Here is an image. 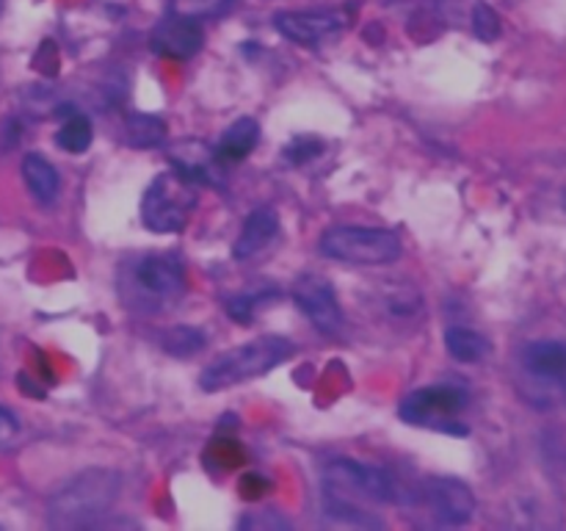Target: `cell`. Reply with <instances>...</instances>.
I'll return each instance as SVG.
<instances>
[{
    "instance_id": "6da1fadb",
    "label": "cell",
    "mask_w": 566,
    "mask_h": 531,
    "mask_svg": "<svg viewBox=\"0 0 566 531\" xmlns=\"http://www.w3.org/2000/svg\"><path fill=\"white\" fill-rule=\"evenodd\" d=\"M122 476L111 468H86L72 476L48 501L53 529H81L103 518L119 498Z\"/></svg>"
},
{
    "instance_id": "7a4b0ae2",
    "label": "cell",
    "mask_w": 566,
    "mask_h": 531,
    "mask_svg": "<svg viewBox=\"0 0 566 531\" xmlns=\"http://www.w3.org/2000/svg\"><path fill=\"white\" fill-rule=\"evenodd\" d=\"M293 352H296V346H293L287 337L260 335L254 337V341L243 343V346L230 348V352L221 354L219 360H213V363L199 374V385L208 393L227 391V387L238 385V382H249L269 374L276 365L285 363Z\"/></svg>"
},
{
    "instance_id": "3957f363",
    "label": "cell",
    "mask_w": 566,
    "mask_h": 531,
    "mask_svg": "<svg viewBox=\"0 0 566 531\" xmlns=\"http://www.w3.org/2000/svg\"><path fill=\"white\" fill-rule=\"evenodd\" d=\"M186 293V269L177 254L153 252L133 260L127 271V302L136 308L160 313L166 304Z\"/></svg>"
},
{
    "instance_id": "277c9868",
    "label": "cell",
    "mask_w": 566,
    "mask_h": 531,
    "mask_svg": "<svg viewBox=\"0 0 566 531\" xmlns=\"http://www.w3.org/2000/svg\"><path fill=\"white\" fill-rule=\"evenodd\" d=\"M321 254L352 266H385L401 258V238L385 227L337 225L321 236Z\"/></svg>"
},
{
    "instance_id": "5b68a950",
    "label": "cell",
    "mask_w": 566,
    "mask_h": 531,
    "mask_svg": "<svg viewBox=\"0 0 566 531\" xmlns=\"http://www.w3.org/2000/svg\"><path fill=\"white\" fill-rule=\"evenodd\" d=\"M197 208V194L188 180H182L175 169L158 175L142 199L144 227L160 236L186 230L191 210Z\"/></svg>"
},
{
    "instance_id": "8992f818",
    "label": "cell",
    "mask_w": 566,
    "mask_h": 531,
    "mask_svg": "<svg viewBox=\"0 0 566 531\" xmlns=\"http://www.w3.org/2000/svg\"><path fill=\"white\" fill-rule=\"evenodd\" d=\"M470 404V393L457 382H437L409 393L401 402V418L412 426L448 431V435H468L457 415Z\"/></svg>"
},
{
    "instance_id": "52a82bcc",
    "label": "cell",
    "mask_w": 566,
    "mask_h": 531,
    "mask_svg": "<svg viewBox=\"0 0 566 531\" xmlns=\"http://www.w3.org/2000/svg\"><path fill=\"white\" fill-rule=\"evenodd\" d=\"M293 302L310 319V324L321 332V335H340L346 319H343L340 302L335 296V288L326 277L321 274H302L293 282Z\"/></svg>"
},
{
    "instance_id": "ba28073f",
    "label": "cell",
    "mask_w": 566,
    "mask_h": 531,
    "mask_svg": "<svg viewBox=\"0 0 566 531\" xmlns=\"http://www.w3.org/2000/svg\"><path fill=\"white\" fill-rule=\"evenodd\" d=\"M276 31L291 42L315 48L324 39L335 37L337 31L352 22V9H313V11H280L274 17Z\"/></svg>"
},
{
    "instance_id": "9c48e42d",
    "label": "cell",
    "mask_w": 566,
    "mask_h": 531,
    "mask_svg": "<svg viewBox=\"0 0 566 531\" xmlns=\"http://www.w3.org/2000/svg\"><path fill=\"white\" fill-rule=\"evenodd\" d=\"M205 33L202 28L197 25V20H186V17L171 14L169 20L158 22L149 37V48L158 55H166V59L186 61L193 59V55L202 50Z\"/></svg>"
},
{
    "instance_id": "30bf717a",
    "label": "cell",
    "mask_w": 566,
    "mask_h": 531,
    "mask_svg": "<svg viewBox=\"0 0 566 531\" xmlns=\"http://www.w3.org/2000/svg\"><path fill=\"white\" fill-rule=\"evenodd\" d=\"M429 501L437 518L448 525H462L475 514L473 490L453 476H440V479L429 481Z\"/></svg>"
},
{
    "instance_id": "8fae6325",
    "label": "cell",
    "mask_w": 566,
    "mask_h": 531,
    "mask_svg": "<svg viewBox=\"0 0 566 531\" xmlns=\"http://www.w3.org/2000/svg\"><path fill=\"white\" fill-rule=\"evenodd\" d=\"M171 169L188 180L191 186H213L216 183V169L221 160L216 158V153H210L205 144L199 142H182L177 144L175 153H171Z\"/></svg>"
},
{
    "instance_id": "7c38bea8",
    "label": "cell",
    "mask_w": 566,
    "mask_h": 531,
    "mask_svg": "<svg viewBox=\"0 0 566 531\" xmlns=\"http://www.w3.org/2000/svg\"><path fill=\"white\" fill-rule=\"evenodd\" d=\"M280 232V216L274 208H258L247 216L243 221L241 236L235 238V247H232V258L235 260H249L252 254H258L260 249L269 247L271 238Z\"/></svg>"
},
{
    "instance_id": "4fadbf2b",
    "label": "cell",
    "mask_w": 566,
    "mask_h": 531,
    "mask_svg": "<svg viewBox=\"0 0 566 531\" xmlns=\"http://www.w3.org/2000/svg\"><path fill=\"white\" fill-rule=\"evenodd\" d=\"M523 365L534 379L562 385L566 376V343L562 341H536L525 346Z\"/></svg>"
},
{
    "instance_id": "5bb4252c",
    "label": "cell",
    "mask_w": 566,
    "mask_h": 531,
    "mask_svg": "<svg viewBox=\"0 0 566 531\" xmlns=\"http://www.w3.org/2000/svg\"><path fill=\"white\" fill-rule=\"evenodd\" d=\"M22 180H25L28 191L39 205H53L61 194V177L59 169L50 164L44 155L28 153L22 158Z\"/></svg>"
},
{
    "instance_id": "9a60e30c",
    "label": "cell",
    "mask_w": 566,
    "mask_h": 531,
    "mask_svg": "<svg viewBox=\"0 0 566 531\" xmlns=\"http://www.w3.org/2000/svg\"><path fill=\"white\" fill-rule=\"evenodd\" d=\"M258 142H260L258 119H252V116H241V119H235L230 127H227L224 136L219 138L213 153L221 164H238V160H243L247 155H252V149L258 147Z\"/></svg>"
},
{
    "instance_id": "2e32d148",
    "label": "cell",
    "mask_w": 566,
    "mask_h": 531,
    "mask_svg": "<svg viewBox=\"0 0 566 531\" xmlns=\"http://www.w3.org/2000/svg\"><path fill=\"white\" fill-rule=\"evenodd\" d=\"M169 131H166V122L155 114H127L125 116V144L136 149H149L160 147L166 142Z\"/></svg>"
},
{
    "instance_id": "e0dca14e",
    "label": "cell",
    "mask_w": 566,
    "mask_h": 531,
    "mask_svg": "<svg viewBox=\"0 0 566 531\" xmlns=\"http://www.w3.org/2000/svg\"><path fill=\"white\" fill-rule=\"evenodd\" d=\"M446 348L459 363H481L492 352V343L470 326H451L446 332Z\"/></svg>"
},
{
    "instance_id": "ac0fdd59",
    "label": "cell",
    "mask_w": 566,
    "mask_h": 531,
    "mask_svg": "<svg viewBox=\"0 0 566 531\" xmlns=\"http://www.w3.org/2000/svg\"><path fill=\"white\" fill-rule=\"evenodd\" d=\"M160 346H164V352L171 354V357H191V354L202 352V348L208 346V337H205V332L199 330V326L180 324L164 332Z\"/></svg>"
},
{
    "instance_id": "d6986e66",
    "label": "cell",
    "mask_w": 566,
    "mask_h": 531,
    "mask_svg": "<svg viewBox=\"0 0 566 531\" xmlns=\"http://www.w3.org/2000/svg\"><path fill=\"white\" fill-rule=\"evenodd\" d=\"M92 138H94V127L92 119L86 114H70L66 122L61 125V131L55 133V144H59L64 153H86L92 147Z\"/></svg>"
},
{
    "instance_id": "ffe728a7",
    "label": "cell",
    "mask_w": 566,
    "mask_h": 531,
    "mask_svg": "<svg viewBox=\"0 0 566 531\" xmlns=\"http://www.w3.org/2000/svg\"><path fill=\"white\" fill-rule=\"evenodd\" d=\"M274 291H260V293H238V296L227 299V313L238 324H252L254 313L265 304V299H274Z\"/></svg>"
},
{
    "instance_id": "44dd1931",
    "label": "cell",
    "mask_w": 566,
    "mask_h": 531,
    "mask_svg": "<svg viewBox=\"0 0 566 531\" xmlns=\"http://www.w3.org/2000/svg\"><path fill=\"white\" fill-rule=\"evenodd\" d=\"M230 6V0H169V11L186 20H205L216 17Z\"/></svg>"
},
{
    "instance_id": "7402d4cb",
    "label": "cell",
    "mask_w": 566,
    "mask_h": 531,
    "mask_svg": "<svg viewBox=\"0 0 566 531\" xmlns=\"http://www.w3.org/2000/svg\"><path fill=\"white\" fill-rule=\"evenodd\" d=\"M473 31L481 42H497L501 39V14L492 9L490 3H475L473 6Z\"/></svg>"
},
{
    "instance_id": "603a6c76",
    "label": "cell",
    "mask_w": 566,
    "mask_h": 531,
    "mask_svg": "<svg viewBox=\"0 0 566 531\" xmlns=\"http://www.w3.org/2000/svg\"><path fill=\"white\" fill-rule=\"evenodd\" d=\"M324 147H326V144L321 142V138L296 136L291 144H287L285 153H282V155H285L287 164H307V160L318 158V155L324 153Z\"/></svg>"
},
{
    "instance_id": "cb8c5ba5",
    "label": "cell",
    "mask_w": 566,
    "mask_h": 531,
    "mask_svg": "<svg viewBox=\"0 0 566 531\" xmlns=\"http://www.w3.org/2000/svg\"><path fill=\"white\" fill-rule=\"evenodd\" d=\"M17 435H20V420L11 409L0 407V451H6L17 440Z\"/></svg>"
},
{
    "instance_id": "d4e9b609",
    "label": "cell",
    "mask_w": 566,
    "mask_h": 531,
    "mask_svg": "<svg viewBox=\"0 0 566 531\" xmlns=\"http://www.w3.org/2000/svg\"><path fill=\"white\" fill-rule=\"evenodd\" d=\"M241 525H243V529H252V525H258V529H265V525H274V529H282V525H287V523L280 518V514L271 512V518H258V520H254V518H243Z\"/></svg>"
}]
</instances>
